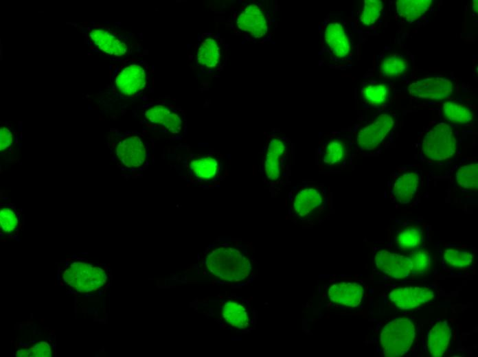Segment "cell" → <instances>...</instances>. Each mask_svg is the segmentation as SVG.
<instances>
[{
    "instance_id": "14",
    "label": "cell",
    "mask_w": 478,
    "mask_h": 357,
    "mask_svg": "<svg viewBox=\"0 0 478 357\" xmlns=\"http://www.w3.org/2000/svg\"><path fill=\"white\" fill-rule=\"evenodd\" d=\"M321 51L337 62L347 60L352 52L349 31L341 20L324 22L320 30Z\"/></svg>"
},
{
    "instance_id": "10",
    "label": "cell",
    "mask_w": 478,
    "mask_h": 357,
    "mask_svg": "<svg viewBox=\"0 0 478 357\" xmlns=\"http://www.w3.org/2000/svg\"><path fill=\"white\" fill-rule=\"evenodd\" d=\"M205 265L213 275L230 282L244 280L251 269L247 255L238 248L227 243L212 248L206 257Z\"/></svg>"
},
{
    "instance_id": "29",
    "label": "cell",
    "mask_w": 478,
    "mask_h": 357,
    "mask_svg": "<svg viewBox=\"0 0 478 357\" xmlns=\"http://www.w3.org/2000/svg\"><path fill=\"white\" fill-rule=\"evenodd\" d=\"M443 260L446 265L453 268H465L473 264L474 255L470 251L448 249L444 252Z\"/></svg>"
},
{
    "instance_id": "33",
    "label": "cell",
    "mask_w": 478,
    "mask_h": 357,
    "mask_svg": "<svg viewBox=\"0 0 478 357\" xmlns=\"http://www.w3.org/2000/svg\"><path fill=\"white\" fill-rule=\"evenodd\" d=\"M14 133L8 124H1L0 129V150L6 152L14 144Z\"/></svg>"
},
{
    "instance_id": "30",
    "label": "cell",
    "mask_w": 478,
    "mask_h": 357,
    "mask_svg": "<svg viewBox=\"0 0 478 357\" xmlns=\"http://www.w3.org/2000/svg\"><path fill=\"white\" fill-rule=\"evenodd\" d=\"M383 9V2L380 0H365L360 15V23L364 26L374 24L379 19Z\"/></svg>"
},
{
    "instance_id": "15",
    "label": "cell",
    "mask_w": 478,
    "mask_h": 357,
    "mask_svg": "<svg viewBox=\"0 0 478 357\" xmlns=\"http://www.w3.org/2000/svg\"><path fill=\"white\" fill-rule=\"evenodd\" d=\"M394 121L387 113L379 115L370 124L358 129L355 135L354 146L361 153L374 150L391 131Z\"/></svg>"
},
{
    "instance_id": "20",
    "label": "cell",
    "mask_w": 478,
    "mask_h": 357,
    "mask_svg": "<svg viewBox=\"0 0 478 357\" xmlns=\"http://www.w3.org/2000/svg\"><path fill=\"white\" fill-rule=\"evenodd\" d=\"M328 298L334 303L354 308L362 301L363 288L356 282L342 281L332 284L328 291Z\"/></svg>"
},
{
    "instance_id": "26",
    "label": "cell",
    "mask_w": 478,
    "mask_h": 357,
    "mask_svg": "<svg viewBox=\"0 0 478 357\" xmlns=\"http://www.w3.org/2000/svg\"><path fill=\"white\" fill-rule=\"evenodd\" d=\"M444 115L448 122L455 124H467L473 119L472 111L466 106L453 101L443 104Z\"/></svg>"
},
{
    "instance_id": "32",
    "label": "cell",
    "mask_w": 478,
    "mask_h": 357,
    "mask_svg": "<svg viewBox=\"0 0 478 357\" xmlns=\"http://www.w3.org/2000/svg\"><path fill=\"white\" fill-rule=\"evenodd\" d=\"M21 216L19 212H16L15 208L14 210L9 207H4L0 211V224L1 230L5 233H13L19 223Z\"/></svg>"
},
{
    "instance_id": "25",
    "label": "cell",
    "mask_w": 478,
    "mask_h": 357,
    "mask_svg": "<svg viewBox=\"0 0 478 357\" xmlns=\"http://www.w3.org/2000/svg\"><path fill=\"white\" fill-rule=\"evenodd\" d=\"M389 89L383 83H367L361 87L363 102L372 106H379L387 102Z\"/></svg>"
},
{
    "instance_id": "13",
    "label": "cell",
    "mask_w": 478,
    "mask_h": 357,
    "mask_svg": "<svg viewBox=\"0 0 478 357\" xmlns=\"http://www.w3.org/2000/svg\"><path fill=\"white\" fill-rule=\"evenodd\" d=\"M413 322L407 318L391 320L383 327L380 341L387 357L401 356L410 349L415 338Z\"/></svg>"
},
{
    "instance_id": "34",
    "label": "cell",
    "mask_w": 478,
    "mask_h": 357,
    "mask_svg": "<svg viewBox=\"0 0 478 357\" xmlns=\"http://www.w3.org/2000/svg\"><path fill=\"white\" fill-rule=\"evenodd\" d=\"M473 9L474 10V12L475 13H477V0L473 1Z\"/></svg>"
},
{
    "instance_id": "16",
    "label": "cell",
    "mask_w": 478,
    "mask_h": 357,
    "mask_svg": "<svg viewBox=\"0 0 478 357\" xmlns=\"http://www.w3.org/2000/svg\"><path fill=\"white\" fill-rule=\"evenodd\" d=\"M420 179L421 172L418 168H399L388 181L390 196L401 204L409 203L419 189Z\"/></svg>"
},
{
    "instance_id": "28",
    "label": "cell",
    "mask_w": 478,
    "mask_h": 357,
    "mask_svg": "<svg viewBox=\"0 0 478 357\" xmlns=\"http://www.w3.org/2000/svg\"><path fill=\"white\" fill-rule=\"evenodd\" d=\"M455 178L460 187L466 189H477L478 165L472 163L461 166L455 174Z\"/></svg>"
},
{
    "instance_id": "7",
    "label": "cell",
    "mask_w": 478,
    "mask_h": 357,
    "mask_svg": "<svg viewBox=\"0 0 478 357\" xmlns=\"http://www.w3.org/2000/svg\"><path fill=\"white\" fill-rule=\"evenodd\" d=\"M187 65L198 80H211L223 71L229 58V45L218 33L199 34L187 49Z\"/></svg>"
},
{
    "instance_id": "8",
    "label": "cell",
    "mask_w": 478,
    "mask_h": 357,
    "mask_svg": "<svg viewBox=\"0 0 478 357\" xmlns=\"http://www.w3.org/2000/svg\"><path fill=\"white\" fill-rule=\"evenodd\" d=\"M79 29L89 47L114 60L140 56L141 45L125 30L101 24L80 25Z\"/></svg>"
},
{
    "instance_id": "24",
    "label": "cell",
    "mask_w": 478,
    "mask_h": 357,
    "mask_svg": "<svg viewBox=\"0 0 478 357\" xmlns=\"http://www.w3.org/2000/svg\"><path fill=\"white\" fill-rule=\"evenodd\" d=\"M222 315L225 321L233 327L244 329L249 325V316L246 308L236 301L226 302L222 309Z\"/></svg>"
},
{
    "instance_id": "42",
    "label": "cell",
    "mask_w": 478,
    "mask_h": 357,
    "mask_svg": "<svg viewBox=\"0 0 478 357\" xmlns=\"http://www.w3.org/2000/svg\"><path fill=\"white\" fill-rule=\"evenodd\" d=\"M60 286H63V284L62 282L60 283Z\"/></svg>"
},
{
    "instance_id": "19",
    "label": "cell",
    "mask_w": 478,
    "mask_h": 357,
    "mask_svg": "<svg viewBox=\"0 0 478 357\" xmlns=\"http://www.w3.org/2000/svg\"><path fill=\"white\" fill-rule=\"evenodd\" d=\"M376 267L387 275L394 279H402L411 273L409 259L396 253L382 250L374 257Z\"/></svg>"
},
{
    "instance_id": "36",
    "label": "cell",
    "mask_w": 478,
    "mask_h": 357,
    "mask_svg": "<svg viewBox=\"0 0 478 357\" xmlns=\"http://www.w3.org/2000/svg\"><path fill=\"white\" fill-rule=\"evenodd\" d=\"M52 345H53L54 349L56 350V343H52Z\"/></svg>"
},
{
    "instance_id": "2",
    "label": "cell",
    "mask_w": 478,
    "mask_h": 357,
    "mask_svg": "<svg viewBox=\"0 0 478 357\" xmlns=\"http://www.w3.org/2000/svg\"><path fill=\"white\" fill-rule=\"evenodd\" d=\"M277 6L269 1H238L231 6L225 26L249 42L271 41L277 25Z\"/></svg>"
},
{
    "instance_id": "40",
    "label": "cell",
    "mask_w": 478,
    "mask_h": 357,
    "mask_svg": "<svg viewBox=\"0 0 478 357\" xmlns=\"http://www.w3.org/2000/svg\"><path fill=\"white\" fill-rule=\"evenodd\" d=\"M34 329L36 330V325H35V324L34 325Z\"/></svg>"
},
{
    "instance_id": "18",
    "label": "cell",
    "mask_w": 478,
    "mask_h": 357,
    "mask_svg": "<svg viewBox=\"0 0 478 357\" xmlns=\"http://www.w3.org/2000/svg\"><path fill=\"white\" fill-rule=\"evenodd\" d=\"M434 297L433 290L425 287H402L393 290L389 295L390 301L401 310L416 308Z\"/></svg>"
},
{
    "instance_id": "1",
    "label": "cell",
    "mask_w": 478,
    "mask_h": 357,
    "mask_svg": "<svg viewBox=\"0 0 478 357\" xmlns=\"http://www.w3.org/2000/svg\"><path fill=\"white\" fill-rule=\"evenodd\" d=\"M168 164L185 182L205 189L218 187L229 175L230 157L214 150H194L179 144L170 148Z\"/></svg>"
},
{
    "instance_id": "23",
    "label": "cell",
    "mask_w": 478,
    "mask_h": 357,
    "mask_svg": "<svg viewBox=\"0 0 478 357\" xmlns=\"http://www.w3.org/2000/svg\"><path fill=\"white\" fill-rule=\"evenodd\" d=\"M431 0H399L396 3L399 16L412 23L425 14L433 4Z\"/></svg>"
},
{
    "instance_id": "35",
    "label": "cell",
    "mask_w": 478,
    "mask_h": 357,
    "mask_svg": "<svg viewBox=\"0 0 478 357\" xmlns=\"http://www.w3.org/2000/svg\"><path fill=\"white\" fill-rule=\"evenodd\" d=\"M56 279H57L58 281H60V273H58V274H57Z\"/></svg>"
},
{
    "instance_id": "37",
    "label": "cell",
    "mask_w": 478,
    "mask_h": 357,
    "mask_svg": "<svg viewBox=\"0 0 478 357\" xmlns=\"http://www.w3.org/2000/svg\"><path fill=\"white\" fill-rule=\"evenodd\" d=\"M98 292H99V295L101 296V295H102L103 291H102H102L100 290V291H98Z\"/></svg>"
},
{
    "instance_id": "27",
    "label": "cell",
    "mask_w": 478,
    "mask_h": 357,
    "mask_svg": "<svg viewBox=\"0 0 478 357\" xmlns=\"http://www.w3.org/2000/svg\"><path fill=\"white\" fill-rule=\"evenodd\" d=\"M422 233L420 229L416 227H408L402 229L395 239L397 247L403 250L417 249L422 244Z\"/></svg>"
},
{
    "instance_id": "4",
    "label": "cell",
    "mask_w": 478,
    "mask_h": 357,
    "mask_svg": "<svg viewBox=\"0 0 478 357\" xmlns=\"http://www.w3.org/2000/svg\"><path fill=\"white\" fill-rule=\"evenodd\" d=\"M107 141L112 159L123 172L136 176L148 168L154 143L147 135L113 128L109 133Z\"/></svg>"
},
{
    "instance_id": "39",
    "label": "cell",
    "mask_w": 478,
    "mask_h": 357,
    "mask_svg": "<svg viewBox=\"0 0 478 357\" xmlns=\"http://www.w3.org/2000/svg\"><path fill=\"white\" fill-rule=\"evenodd\" d=\"M23 344V343L21 341H20L19 343V345H21V346H22Z\"/></svg>"
},
{
    "instance_id": "22",
    "label": "cell",
    "mask_w": 478,
    "mask_h": 357,
    "mask_svg": "<svg viewBox=\"0 0 478 357\" xmlns=\"http://www.w3.org/2000/svg\"><path fill=\"white\" fill-rule=\"evenodd\" d=\"M408 69V62L402 55L398 54H389L380 62L378 72L384 78H400L403 76Z\"/></svg>"
},
{
    "instance_id": "31",
    "label": "cell",
    "mask_w": 478,
    "mask_h": 357,
    "mask_svg": "<svg viewBox=\"0 0 478 357\" xmlns=\"http://www.w3.org/2000/svg\"><path fill=\"white\" fill-rule=\"evenodd\" d=\"M407 257L411 263L412 274L421 275L425 274L429 270L431 257L428 251H415L410 253Z\"/></svg>"
},
{
    "instance_id": "41",
    "label": "cell",
    "mask_w": 478,
    "mask_h": 357,
    "mask_svg": "<svg viewBox=\"0 0 478 357\" xmlns=\"http://www.w3.org/2000/svg\"><path fill=\"white\" fill-rule=\"evenodd\" d=\"M82 254H84V255H85V254H86V255H87V254H88V253H82Z\"/></svg>"
},
{
    "instance_id": "12",
    "label": "cell",
    "mask_w": 478,
    "mask_h": 357,
    "mask_svg": "<svg viewBox=\"0 0 478 357\" xmlns=\"http://www.w3.org/2000/svg\"><path fill=\"white\" fill-rule=\"evenodd\" d=\"M456 149L457 140L452 128L440 122L424 136L419 157L426 161H441L453 157Z\"/></svg>"
},
{
    "instance_id": "21",
    "label": "cell",
    "mask_w": 478,
    "mask_h": 357,
    "mask_svg": "<svg viewBox=\"0 0 478 357\" xmlns=\"http://www.w3.org/2000/svg\"><path fill=\"white\" fill-rule=\"evenodd\" d=\"M451 338V330L446 321L435 323L428 333L427 347L431 356H442Z\"/></svg>"
},
{
    "instance_id": "38",
    "label": "cell",
    "mask_w": 478,
    "mask_h": 357,
    "mask_svg": "<svg viewBox=\"0 0 478 357\" xmlns=\"http://www.w3.org/2000/svg\"><path fill=\"white\" fill-rule=\"evenodd\" d=\"M71 257H72V258H77L78 257H77L76 255H73L71 256Z\"/></svg>"
},
{
    "instance_id": "5",
    "label": "cell",
    "mask_w": 478,
    "mask_h": 357,
    "mask_svg": "<svg viewBox=\"0 0 478 357\" xmlns=\"http://www.w3.org/2000/svg\"><path fill=\"white\" fill-rule=\"evenodd\" d=\"M153 87V69L146 60L133 57L112 66L108 91L115 100L146 96Z\"/></svg>"
},
{
    "instance_id": "3",
    "label": "cell",
    "mask_w": 478,
    "mask_h": 357,
    "mask_svg": "<svg viewBox=\"0 0 478 357\" xmlns=\"http://www.w3.org/2000/svg\"><path fill=\"white\" fill-rule=\"evenodd\" d=\"M259 171L266 189L276 197L291 184L294 163L292 140L277 129L265 133Z\"/></svg>"
},
{
    "instance_id": "6",
    "label": "cell",
    "mask_w": 478,
    "mask_h": 357,
    "mask_svg": "<svg viewBox=\"0 0 478 357\" xmlns=\"http://www.w3.org/2000/svg\"><path fill=\"white\" fill-rule=\"evenodd\" d=\"M134 113L158 139L180 141L186 135V113L169 100L149 101L137 106Z\"/></svg>"
},
{
    "instance_id": "11",
    "label": "cell",
    "mask_w": 478,
    "mask_h": 357,
    "mask_svg": "<svg viewBox=\"0 0 478 357\" xmlns=\"http://www.w3.org/2000/svg\"><path fill=\"white\" fill-rule=\"evenodd\" d=\"M353 142L348 135L323 133L319 138L316 165L319 173L341 172L351 164Z\"/></svg>"
},
{
    "instance_id": "17",
    "label": "cell",
    "mask_w": 478,
    "mask_h": 357,
    "mask_svg": "<svg viewBox=\"0 0 478 357\" xmlns=\"http://www.w3.org/2000/svg\"><path fill=\"white\" fill-rule=\"evenodd\" d=\"M408 92L417 98L445 100L453 93V83L445 78L429 77L411 83Z\"/></svg>"
},
{
    "instance_id": "9",
    "label": "cell",
    "mask_w": 478,
    "mask_h": 357,
    "mask_svg": "<svg viewBox=\"0 0 478 357\" xmlns=\"http://www.w3.org/2000/svg\"><path fill=\"white\" fill-rule=\"evenodd\" d=\"M330 198V189L323 183L302 180L288 193L289 215L304 224H314L323 214Z\"/></svg>"
}]
</instances>
